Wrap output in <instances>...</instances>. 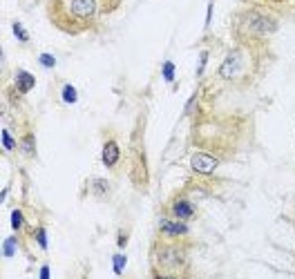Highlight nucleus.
I'll use <instances>...</instances> for the list:
<instances>
[{
    "mask_svg": "<svg viewBox=\"0 0 295 279\" xmlns=\"http://www.w3.org/2000/svg\"><path fill=\"white\" fill-rule=\"evenodd\" d=\"M65 14L72 20H90L96 14V0H68Z\"/></svg>",
    "mask_w": 295,
    "mask_h": 279,
    "instance_id": "1",
    "label": "nucleus"
},
{
    "mask_svg": "<svg viewBox=\"0 0 295 279\" xmlns=\"http://www.w3.org/2000/svg\"><path fill=\"white\" fill-rule=\"evenodd\" d=\"M250 27H253L258 34L275 32V22L268 20V18H264V16H253V22H250Z\"/></svg>",
    "mask_w": 295,
    "mask_h": 279,
    "instance_id": "7",
    "label": "nucleus"
},
{
    "mask_svg": "<svg viewBox=\"0 0 295 279\" xmlns=\"http://www.w3.org/2000/svg\"><path fill=\"white\" fill-rule=\"evenodd\" d=\"M40 65L42 67H54L56 65V58L52 54H40Z\"/></svg>",
    "mask_w": 295,
    "mask_h": 279,
    "instance_id": "17",
    "label": "nucleus"
},
{
    "mask_svg": "<svg viewBox=\"0 0 295 279\" xmlns=\"http://www.w3.org/2000/svg\"><path fill=\"white\" fill-rule=\"evenodd\" d=\"M240 70H242V54L240 52H230L228 58L224 60L220 74L224 76V78H235V76L240 74Z\"/></svg>",
    "mask_w": 295,
    "mask_h": 279,
    "instance_id": "3",
    "label": "nucleus"
},
{
    "mask_svg": "<svg viewBox=\"0 0 295 279\" xmlns=\"http://www.w3.org/2000/svg\"><path fill=\"white\" fill-rule=\"evenodd\" d=\"M12 30H14V34H16V38H18V40H22V42H25V40H27V34H25V32H22L20 22H14V25H12Z\"/></svg>",
    "mask_w": 295,
    "mask_h": 279,
    "instance_id": "16",
    "label": "nucleus"
},
{
    "mask_svg": "<svg viewBox=\"0 0 295 279\" xmlns=\"http://www.w3.org/2000/svg\"><path fill=\"white\" fill-rule=\"evenodd\" d=\"M12 228L14 230H20L22 228V214H20V210H14V212H12Z\"/></svg>",
    "mask_w": 295,
    "mask_h": 279,
    "instance_id": "13",
    "label": "nucleus"
},
{
    "mask_svg": "<svg viewBox=\"0 0 295 279\" xmlns=\"http://www.w3.org/2000/svg\"><path fill=\"white\" fill-rule=\"evenodd\" d=\"M63 100L65 103H76V90L72 85H65L63 88Z\"/></svg>",
    "mask_w": 295,
    "mask_h": 279,
    "instance_id": "12",
    "label": "nucleus"
},
{
    "mask_svg": "<svg viewBox=\"0 0 295 279\" xmlns=\"http://www.w3.org/2000/svg\"><path fill=\"white\" fill-rule=\"evenodd\" d=\"M164 78L168 80V83L174 78V65H172L170 60H168V62H164Z\"/></svg>",
    "mask_w": 295,
    "mask_h": 279,
    "instance_id": "14",
    "label": "nucleus"
},
{
    "mask_svg": "<svg viewBox=\"0 0 295 279\" xmlns=\"http://www.w3.org/2000/svg\"><path fill=\"white\" fill-rule=\"evenodd\" d=\"M123 266H126V257H123V254H116V257H114V272H116V275H121Z\"/></svg>",
    "mask_w": 295,
    "mask_h": 279,
    "instance_id": "15",
    "label": "nucleus"
},
{
    "mask_svg": "<svg viewBox=\"0 0 295 279\" xmlns=\"http://www.w3.org/2000/svg\"><path fill=\"white\" fill-rule=\"evenodd\" d=\"M2 146H4V150H7V152L16 150V141L12 138V134H9L7 130H2Z\"/></svg>",
    "mask_w": 295,
    "mask_h": 279,
    "instance_id": "11",
    "label": "nucleus"
},
{
    "mask_svg": "<svg viewBox=\"0 0 295 279\" xmlns=\"http://www.w3.org/2000/svg\"><path fill=\"white\" fill-rule=\"evenodd\" d=\"M36 242L40 244V248H47V237H45V230L42 228L36 230Z\"/></svg>",
    "mask_w": 295,
    "mask_h": 279,
    "instance_id": "18",
    "label": "nucleus"
},
{
    "mask_svg": "<svg viewBox=\"0 0 295 279\" xmlns=\"http://www.w3.org/2000/svg\"><path fill=\"white\" fill-rule=\"evenodd\" d=\"M25 150L27 152H34V138H32V136H25Z\"/></svg>",
    "mask_w": 295,
    "mask_h": 279,
    "instance_id": "19",
    "label": "nucleus"
},
{
    "mask_svg": "<svg viewBox=\"0 0 295 279\" xmlns=\"http://www.w3.org/2000/svg\"><path fill=\"white\" fill-rule=\"evenodd\" d=\"M159 262L164 264V266H174V264L182 262V254H179V250L174 248H161L159 250Z\"/></svg>",
    "mask_w": 295,
    "mask_h": 279,
    "instance_id": "4",
    "label": "nucleus"
},
{
    "mask_svg": "<svg viewBox=\"0 0 295 279\" xmlns=\"http://www.w3.org/2000/svg\"><path fill=\"white\" fill-rule=\"evenodd\" d=\"M34 76L32 74H27V72H18L16 74V88H18V92H22V94H27L32 88H34Z\"/></svg>",
    "mask_w": 295,
    "mask_h": 279,
    "instance_id": "6",
    "label": "nucleus"
},
{
    "mask_svg": "<svg viewBox=\"0 0 295 279\" xmlns=\"http://www.w3.org/2000/svg\"><path fill=\"white\" fill-rule=\"evenodd\" d=\"M40 279H50V268H40Z\"/></svg>",
    "mask_w": 295,
    "mask_h": 279,
    "instance_id": "20",
    "label": "nucleus"
},
{
    "mask_svg": "<svg viewBox=\"0 0 295 279\" xmlns=\"http://www.w3.org/2000/svg\"><path fill=\"white\" fill-rule=\"evenodd\" d=\"M190 166H192V170L199 172V174H212L217 168V158L206 154V152H199V154H194L190 158Z\"/></svg>",
    "mask_w": 295,
    "mask_h": 279,
    "instance_id": "2",
    "label": "nucleus"
},
{
    "mask_svg": "<svg viewBox=\"0 0 295 279\" xmlns=\"http://www.w3.org/2000/svg\"><path fill=\"white\" fill-rule=\"evenodd\" d=\"M2 254H4V257H14V254H16V239H14V237L4 239V244H2Z\"/></svg>",
    "mask_w": 295,
    "mask_h": 279,
    "instance_id": "10",
    "label": "nucleus"
},
{
    "mask_svg": "<svg viewBox=\"0 0 295 279\" xmlns=\"http://www.w3.org/2000/svg\"><path fill=\"white\" fill-rule=\"evenodd\" d=\"M192 212H194V208H192V204H188V201H179V204H174V214H177V217L188 219Z\"/></svg>",
    "mask_w": 295,
    "mask_h": 279,
    "instance_id": "9",
    "label": "nucleus"
},
{
    "mask_svg": "<svg viewBox=\"0 0 295 279\" xmlns=\"http://www.w3.org/2000/svg\"><path fill=\"white\" fill-rule=\"evenodd\" d=\"M161 228H164V232H168V234H186L188 232V226L177 224V221H164Z\"/></svg>",
    "mask_w": 295,
    "mask_h": 279,
    "instance_id": "8",
    "label": "nucleus"
},
{
    "mask_svg": "<svg viewBox=\"0 0 295 279\" xmlns=\"http://www.w3.org/2000/svg\"><path fill=\"white\" fill-rule=\"evenodd\" d=\"M118 154H121V152H118V146L114 141H108L106 143V148H103V163H106L108 168H112L114 163L118 161Z\"/></svg>",
    "mask_w": 295,
    "mask_h": 279,
    "instance_id": "5",
    "label": "nucleus"
}]
</instances>
